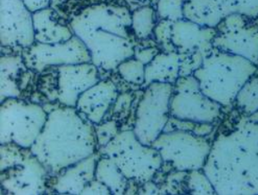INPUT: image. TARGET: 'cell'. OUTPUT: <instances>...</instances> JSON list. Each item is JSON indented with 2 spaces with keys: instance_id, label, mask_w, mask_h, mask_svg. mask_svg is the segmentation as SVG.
I'll return each mask as SVG.
<instances>
[{
  "instance_id": "6da1fadb",
  "label": "cell",
  "mask_w": 258,
  "mask_h": 195,
  "mask_svg": "<svg viewBox=\"0 0 258 195\" xmlns=\"http://www.w3.org/2000/svg\"><path fill=\"white\" fill-rule=\"evenodd\" d=\"M255 72V66L247 59L218 50L206 56L196 77L207 94L228 98L240 91Z\"/></svg>"
},
{
  "instance_id": "7a4b0ae2",
  "label": "cell",
  "mask_w": 258,
  "mask_h": 195,
  "mask_svg": "<svg viewBox=\"0 0 258 195\" xmlns=\"http://www.w3.org/2000/svg\"><path fill=\"white\" fill-rule=\"evenodd\" d=\"M241 15H237L238 27H234L228 17L221 22L226 27L217 33L213 45L219 51L247 59L252 63L258 62V30L243 27Z\"/></svg>"
}]
</instances>
